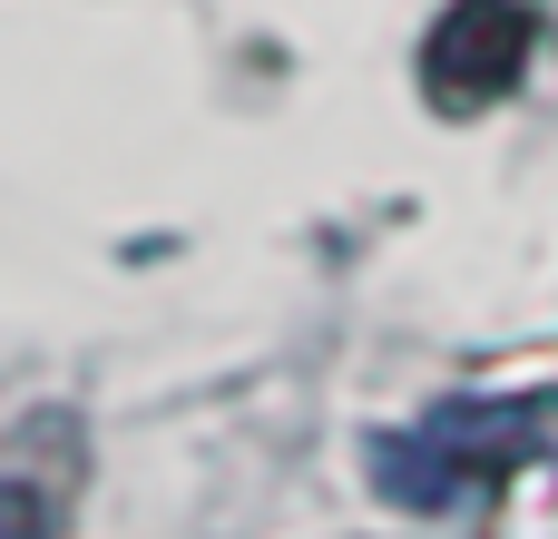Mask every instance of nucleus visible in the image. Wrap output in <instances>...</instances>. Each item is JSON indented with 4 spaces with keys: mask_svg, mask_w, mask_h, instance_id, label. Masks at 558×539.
I'll list each match as a JSON object with an SVG mask.
<instances>
[{
    "mask_svg": "<svg viewBox=\"0 0 558 539\" xmlns=\"http://www.w3.org/2000/svg\"><path fill=\"white\" fill-rule=\"evenodd\" d=\"M520 462H558V383L510 393V403H441L412 432L373 442V481L412 511H451L461 491H481Z\"/></svg>",
    "mask_w": 558,
    "mask_h": 539,
    "instance_id": "nucleus-1",
    "label": "nucleus"
},
{
    "mask_svg": "<svg viewBox=\"0 0 558 539\" xmlns=\"http://www.w3.org/2000/svg\"><path fill=\"white\" fill-rule=\"evenodd\" d=\"M530 69V10L520 0H451L422 39V88L441 108H490Z\"/></svg>",
    "mask_w": 558,
    "mask_h": 539,
    "instance_id": "nucleus-2",
    "label": "nucleus"
},
{
    "mask_svg": "<svg viewBox=\"0 0 558 539\" xmlns=\"http://www.w3.org/2000/svg\"><path fill=\"white\" fill-rule=\"evenodd\" d=\"M0 539H49V511H39V491L0 481Z\"/></svg>",
    "mask_w": 558,
    "mask_h": 539,
    "instance_id": "nucleus-3",
    "label": "nucleus"
}]
</instances>
